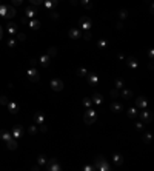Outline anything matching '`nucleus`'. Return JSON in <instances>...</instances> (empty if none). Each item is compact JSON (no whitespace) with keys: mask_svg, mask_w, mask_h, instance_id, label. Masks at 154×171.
Wrapping results in <instances>:
<instances>
[{"mask_svg":"<svg viewBox=\"0 0 154 171\" xmlns=\"http://www.w3.org/2000/svg\"><path fill=\"white\" fill-rule=\"evenodd\" d=\"M8 108H9V111L11 113H17L19 111V105L17 103H14V102H9V103H8Z\"/></svg>","mask_w":154,"mask_h":171,"instance_id":"f257e3e1","label":"nucleus"},{"mask_svg":"<svg viewBox=\"0 0 154 171\" xmlns=\"http://www.w3.org/2000/svg\"><path fill=\"white\" fill-rule=\"evenodd\" d=\"M12 136H14L15 139H19V137H22V128H20V127H15L14 129H12Z\"/></svg>","mask_w":154,"mask_h":171,"instance_id":"f03ea898","label":"nucleus"},{"mask_svg":"<svg viewBox=\"0 0 154 171\" xmlns=\"http://www.w3.org/2000/svg\"><path fill=\"white\" fill-rule=\"evenodd\" d=\"M28 76H30L31 80H39V74H37L36 70H30L28 71Z\"/></svg>","mask_w":154,"mask_h":171,"instance_id":"7ed1b4c3","label":"nucleus"},{"mask_svg":"<svg viewBox=\"0 0 154 171\" xmlns=\"http://www.w3.org/2000/svg\"><path fill=\"white\" fill-rule=\"evenodd\" d=\"M8 32H9V36H14L15 32H17V26H15L14 23H9V25H8Z\"/></svg>","mask_w":154,"mask_h":171,"instance_id":"20e7f679","label":"nucleus"},{"mask_svg":"<svg viewBox=\"0 0 154 171\" xmlns=\"http://www.w3.org/2000/svg\"><path fill=\"white\" fill-rule=\"evenodd\" d=\"M0 137H2V140H5V142H8V140H11V139H12L11 134H9V133H6V131H0Z\"/></svg>","mask_w":154,"mask_h":171,"instance_id":"39448f33","label":"nucleus"},{"mask_svg":"<svg viewBox=\"0 0 154 171\" xmlns=\"http://www.w3.org/2000/svg\"><path fill=\"white\" fill-rule=\"evenodd\" d=\"M51 87H52V89H56V91H57V89H62V82H60V80H52Z\"/></svg>","mask_w":154,"mask_h":171,"instance_id":"423d86ee","label":"nucleus"},{"mask_svg":"<svg viewBox=\"0 0 154 171\" xmlns=\"http://www.w3.org/2000/svg\"><path fill=\"white\" fill-rule=\"evenodd\" d=\"M14 15H15V9H14V8H9V6H8V13H6L5 17H6V19H12Z\"/></svg>","mask_w":154,"mask_h":171,"instance_id":"0eeeda50","label":"nucleus"},{"mask_svg":"<svg viewBox=\"0 0 154 171\" xmlns=\"http://www.w3.org/2000/svg\"><path fill=\"white\" fill-rule=\"evenodd\" d=\"M6 146H8L9 150H15V148H17V144H15V142L11 139V140H8V142H6Z\"/></svg>","mask_w":154,"mask_h":171,"instance_id":"6e6552de","label":"nucleus"},{"mask_svg":"<svg viewBox=\"0 0 154 171\" xmlns=\"http://www.w3.org/2000/svg\"><path fill=\"white\" fill-rule=\"evenodd\" d=\"M6 13H8V6L6 5H0V15H3V17H5Z\"/></svg>","mask_w":154,"mask_h":171,"instance_id":"1a4fd4ad","label":"nucleus"},{"mask_svg":"<svg viewBox=\"0 0 154 171\" xmlns=\"http://www.w3.org/2000/svg\"><path fill=\"white\" fill-rule=\"evenodd\" d=\"M34 15H36V9L28 8V9H26V17H34Z\"/></svg>","mask_w":154,"mask_h":171,"instance_id":"9d476101","label":"nucleus"},{"mask_svg":"<svg viewBox=\"0 0 154 171\" xmlns=\"http://www.w3.org/2000/svg\"><path fill=\"white\" fill-rule=\"evenodd\" d=\"M39 26H40V23L37 22V20H31V22H30V28H32V30H34V28L37 30Z\"/></svg>","mask_w":154,"mask_h":171,"instance_id":"9b49d317","label":"nucleus"},{"mask_svg":"<svg viewBox=\"0 0 154 171\" xmlns=\"http://www.w3.org/2000/svg\"><path fill=\"white\" fill-rule=\"evenodd\" d=\"M34 119H36L37 123H43V122H45V119H43V116H42V114H36Z\"/></svg>","mask_w":154,"mask_h":171,"instance_id":"f8f14e48","label":"nucleus"},{"mask_svg":"<svg viewBox=\"0 0 154 171\" xmlns=\"http://www.w3.org/2000/svg\"><path fill=\"white\" fill-rule=\"evenodd\" d=\"M40 62H42V65H43V66H46V65H48V57H46V56H42Z\"/></svg>","mask_w":154,"mask_h":171,"instance_id":"ddd939ff","label":"nucleus"},{"mask_svg":"<svg viewBox=\"0 0 154 171\" xmlns=\"http://www.w3.org/2000/svg\"><path fill=\"white\" fill-rule=\"evenodd\" d=\"M8 46L14 48V46H15V40H12V39H11V40H9V42H8Z\"/></svg>","mask_w":154,"mask_h":171,"instance_id":"4468645a","label":"nucleus"},{"mask_svg":"<svg viewBox=\"0 0 154 171\" xmlns=\"http://www.w3.org/2000/svg\"><path fill=\"white\" fill-rule=\"evenodd\" d=\"M12 2H14V5H22L23 0H12Z\"/></svg>","mask_w":154,"mask_h":171,"instance_id":"2eb2a0df","label":"nucleus"},{"mask_svg":"<svg viewBox=\"0 0 154 171\" xmlns=\"http://www.w3.org/2000/svg\"><path fill=\"white\" fill-rule=\"evenodd\" d=\"M31 2L34 3V5H40V3H42V0H31Z\"/></svg>","mask_w":154,"mask_h":171,"instance_id":"dca6fc26","label":"nucleus"},{"mask_svg":"<svg viewBox=\"0 0 154 171\" xmlns=\"http://www.w3.org/2000/svg\"><path fill=\"white\" fill-rule=\"evenodd\" d=\"M0 103H6V97H0Z\"/></svg>","mask_w":154,"mask_h":171,"instance_id":"f3484780","label":"nucleus"},{"mask_svg":"<svg viewBox=\"0 0 154 171\" xmlns=\"http://www.w3.org/2000/svg\"><path fill=\"white\" fill-rule=\"evenodd\" d=\"M0 39H2V28H0Z\"/></svg>","mask_w":154,"mask_h":171,"instance_id":"a211bd4d","label":"nucleus"}]
</instances>
